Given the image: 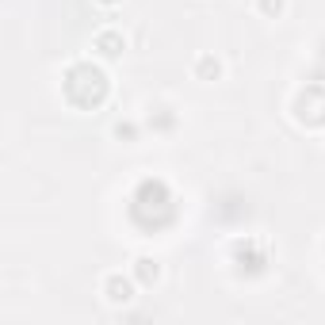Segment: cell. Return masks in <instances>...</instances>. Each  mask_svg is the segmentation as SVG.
Instances as JSON below:
<instances>
[{
	"instance_id": "obj_1",
	"label": "cell",
	"mask_w": 325,
	"mask_h": 325,
	"mask_svg": "<svg viewBox=\"0 0 325 325\" xmlns=\"http://www.w3.org/2000/svg\"><path fill=\"white\" fill-rule=\"evenodd\" d=\"M107 4H111V0H107Z\"/></svg>"
}]
</instances>
